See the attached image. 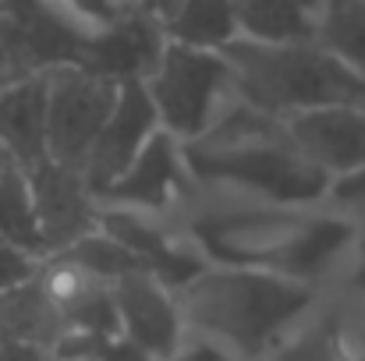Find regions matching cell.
Segmentation results:
<instances>
[{"label": "cell", "instance_id": "6da1fadb", "mask_svg": "<svg viewBox=\"0 0 365 361\" xmlns=\"http://www.w3.org/2000/svg\"><path fill=\"white\" fill-rule=\"evenodd\" d=\"M206 266H238L312 287L341 280L362 224L327 202H273L195 188L170 216Z\"/></svg>", "mask_w": 365, "mask_h": 361}, {"label": "cell", "instance_id": "7a4b0ae2", "mask_svg": "<svg viewBox=\"0 0 365 361\" xmlns=\"http://www.w3.org/2000/svg\"><path fill=\"white\" fill-rule=\"evenodd\" d=\"M195 188L231 192L273 202H323L330 177L316 170L291 142L284 120L242 103L224 107L202 135L181 142Z\"/></svg>", "mask_w": 365, "mask_h": 361}, {"label": "cell", "instance_id": "3957f363", "mask_svg": "<svg viewBox=\"0 0 365 361\" xmlns=\"http://www.w3.org/2000/svg\"><path fill=\"white\" fill-rule=\"evenodd\" d=\"M319 291L323 287L262 269L206 266L174 298L185 333L213 340L238 361H259L305 315Z\"/></svg>", "mask_w": 365, "mask_h": 361}, {"label": "cell", "instance_id": "277c9868", "mask_svg": "<svg viewBox=\"0 0 365 361\" xmlns=\"http://www.w3.org/2000/svg\"><path fill=\"white\" fill-rule=\"evenodd\" d=\"M220 57L231 71L235 96L262 114L287 117L337 103L365 107V82L316 39L255 43L238 36L220 50Z\"/></svg>", "mask_w": 365, "mask_h": 361}, {"label": "cell", "instance_id": "5b68a950", "mask_svg": "<svg viewBox=\"0 0 365 361\" xmlns=\"http://www.w3.org/2000/svg\"><path fill=\"white\" fill-rule=\"evenodd\" d=\"M160 127L178 142H192L235 100L231 71L220 53L163 43L153 71L142 78Z\"/></svg>", "mask_w": 365, "mask_h": 361}, {"label": "cell", "instance_id": "8992f818", "mask_svg": "<svg viewBox=\"0 0 365 361\" xmlns=\"http://www.w3.org/2000/svg\"><path fill=\"white\" fill-rule=\"evenodd\" d=\"M43 78H46V156L82 174L86 152L118 100V78L89 71L82 64L50 68L43 71Z\"/></svg>", "mask_w": 365, "mask_h": 361}, {"label": "cell", "instance_id": "52a82bcc", "mask_svg": "<svg viewBox=\"0 0 365 361\" xmlns=\"http://www.w3.org/2000/svg\"><path fill=\"white\" fill-rule=\"evenodd\" d=\"M262 361H365V298L330 283Z\"/></svg>", "mask_w": 365, "mask_h": 361}, {"label": "cell", "instance_id": "ba28073f", "mask_svg": "<svg viewBox=\"0 0 365 361\" xmlns=\"http://www.w3.org/2000/svg\"><path fill=\"white\" fill-rule=\"evenodd\" d=\"M192 192H195V181L188 174L181 142L160 127L138 149V156L124 167L121 177L100 192V202L170 220Z\"/></svg>", "mask_w": 365, "mask_h": 361}, {"label": "cell", "instance_id": "9c48e42d", "mask_svg": "<svg viewBox=\"0 0 365 361\" xmlns=\"http://www.w3.org/2000/svg\"><path fill=\"white\" fill-rule=\"evenodd\" d=\"M25 177H29L32 213H36V227H39L46 258L96 227L100 199L78 170L43 159L39 167L25 170Z\"/></svg>", "mask_w": 365, "mask_h": 361}, {"label": "cell", "instance_id": "30bf717a", "mask_svg": "<svg viewBox=\"0 0 365 361\" xmlns=\"http://www.w3.org/2000/svg\"><path fill=\"white\" fill-rule=\"evenodd\" d=\"M156 131H160V117H156V107H153L142 78L118 82V100L110 107V117L103 120V127L93 138L86 163H82V177L96 192V199L107 184H114L121 177L124 167L138 156V149Z\"/></svg>", "mask_w": 365, "mask_h": 361}, {"label": "cell", "instance_id": "8fae6325", "mask_svg": "<svg viewBox=\"0 0 365 361\" xmlns=\"http://www.w3.org/2000/svg\"><path fill=\"white\" fill-rule=\"evenodd\" d=\"M110 291H114V308H118V337L138 344L142 351H149L160 361L181 344L185 323H181L178 298L156 276L138 269L110 283Z\"/></svg>", "mask_w": 365, "mask_h": 361}, {"label": "cell", "instance_id": "7c38bea8", "mask_svg": "<svg viewBox=\"0 0 365 361\" xmlns=\"http://www.w3.org/2000/svg\"><path fill=\"white\" fill-rule=\"evenodd\" d=\"M280 120L298 152L330 181L365 163V107H312Z\"/></svg>", "mask_w": 365, "mask_h": 361}, {"label": "cell", "instance_id": "4fadbf2b", "mask_svg": "<svg viewBox=\"0 0 365 361\" xmlns=\"http://www.w3.org/2000/svg\"><path fill=\"white\" fill-rule=\"evenodd\" d=\"M163 28L160 18L153 11H135L128 7L114 21L96 25L89 32V46H86V61L82 68L100 71L107 78H145L163 50Z\"/></svg>", "mask_w": 365, "mask_h": 361}, {"label": "cell", "instance_id": "5bb4252c", "mask_svg": "<svg viewBox=\"0 0 365 361\" xmlns=\"http://www.w3.org/2000/svg\"><path fill=\"white\" fill-rule=\"evenodd\" d=\"M0 152L32 170L46 156V78L32 75L0 89Z\"/></svg>", "mask_w": 365, "mask_h": 361}, {"label": "cell", "instance_id": "9a60e30c", "mask_svg": "<svg viewBox=\"0 0 365 361\" xmlns=\"http://www.w3.org/2000/svg\"><path fill=\"white\" fill-rule=\"evenodd\" d=\"M61 330L64 319L43 273L0 294V344H29L50 351Z\"/></svg>", "mask_w": 365, "mask_h": 361}, {"label": "cell", "instance_id": "2e32d148", "mask_svg": "<svg viewBox=\"0 0 365 361\" xmlns=\"http://www.w3.org/2000/svg\"><path fill=\"white\" fill-rule=\"evenodd\" d=\"M160 28L167 43L220 53L227 43L238 39L235 0H178L160 18Z\"/></svg>", "mask_w": 365, "mask_h": 361}, {"label": "cell", "instance_id": "e0dca14e", "mask_svg": "<svg viewBox=\"0 0 365 361\" xmlns=\"http://www.w3.org/2000/svg\"><path fill=\"white\" fill-rule=\"evenodd\" d=\"M238 36L255 43L316 39L319 0H235Z\"/></svg>", "mask_w": 365, "mask_h": 361}, {"label": "cell", "instance_id": "ac0fdd59", "mask_svg": "<svg viewBox=\"0 0 365 361\" xmlns=\"http://www.w3.org/2000/svg\"><path fill=\"white\" fill-rule=\"evenodd\" d=\"M316 43L365 82V0H319Z\"/></svg>", "mask_w": 365, "mask_h": 361}, {"label": "cell", "instance_id": "d6986e66", "mask_svg": "<svg viewBox=\"0 0 365 361\" xmlns=\"http://www.w3.org/2000/svg\"><path fill=\"white\" fill-rule=\"evenodd\" d=\"M46 262H61V266H68V269H75V273H82L89 280H100V283H118L121 276L142 269V262L110 234H103L100 227H93L89 234L75 238L68 248L50 255Z\"/></svg>", "mask_w": 365, "mask_h": 361}, {"label": "cell", "instance_id": "ffe728a7", "mask_svg": "<svg viewBox=\"0 0 365 361\" xmlns=\"http://www.w3.org/2000/svg\"><path fill=\"white\" fill-rule=\"evenodd\" d=\"M0 244H18V248L46 258L39 227H36V213H32L29 177L11 159H0Z\"/></svg>", "mask_w": 365, "mask_h": 361}, {"label": "cell", "instance_id": "44dd1931", "mask_svg": "<svg viewBox=\"0 0 365 361\" xmlns=\"http://www.w3.org/2000/svg\"><path fill=\"white\" fill-rule=\"evenodd\" d=\"M32 75H43V71L32 61L25 28H21V21L14 14L0 11V89L14 85L21 78H32Z\"/></svg>", "mask_w": 365, "mask_h": 361}, {"label": "cell", "instance_id": "7402d4cb", "mask_svg": "<svg viewBox=\"0 0 365 361\" xmlns=\"http://www.w3.org/2000/svg\"><path fill=\"white\" fill-rule=\"evenodd\" d=\"M323 202L341 209L344 216L365 224V163L355 167V170H348V174H341V177H334Z\"/></svg>", "mask_w": 365, "mask_h": 361}, {"label": "cell", "instance_id": "603a6c76", "mask_svg": "<svg viewBox=\"0 0 365 361\" xmlns=\"http://www.w3.org/2000/svg\"><path fill=\"white\" fill-rule=\"evenodd\" d=\"M110 340H114V337H107V333L61 330V337H57V340H53V347H50V358H61V361H100Z\"/></svg>", "mask_w": 365, "mask_h": 361}, {"label": "cell", "instance_id": "cb8c5ba5", "mask_svg": "<svg viewBox=\"0 0 365 361\" xmlns=\"http://www.w3.org/2000/svg\"><path fill=\"white\" fill-rule=\"evenodd\" d=\"M43 266H46V258H39V255H32L18 244H0V294L32 280V276H39Z\"/></svg>", "mask_w": 365, "mask_h": 361}, {"label": "cell", "instance_id": "d4e9b609", "mask_svg": "<svg viewBox=\"0 0 365 361\" xmlns=\"http://www.w3.org/2000/svg\"><path fill=\"white\" fill-rule=\"evenodd\" d=\"M163 361H238L235 355H227L224 347H217L213 340L206 337H195V333H185L181 344L167 355Z\"/></svg>", "mask_w": 365, "mask_h": 361}, {"label": "cell", "instance_id": "484cf974", "mask_svg": "<svg viewBox=\"0 0 365 361\" xmlns=\"http://www.w3.org/2000/svg\"><path fill=\"white\" fill-rule=\"evenodd\" d=\"M334 283H344V287L359 291L365 298V224H362V231H359V241H355L351 255H348V266H344L341 280H334Z\"/></svg>", "mask_w": 365, "mask_h": 361}, {"label": "cell", "instance_id": "4316f807", "mask_svg": "<svg viewBox=\"0 0 365 361\" xmlns=\"http://www.w3.org/2000/svg\"><path fill=\"white\" fill-rule=\"evenodd\" d=\"M100 361H160V358H153L149 351H142L138 344H131V340H124V337H114V340L107 344V351H103Z\"/></svg>", "mask_w": 365, "mask_h": 361}, {"label": "cell", "instance_id": "83f0119b", "mask_svg": "<svg viewBox=\"0 0 365 361\" xmlns=\"http://www.w3.org/2000/svg\"><path fill=\"white\" fill-rule=\"evenodd\" d=\"M29 4H36V0H0V11H7V14H18V11H25Z\"/></svg>", "mask_w": 365, "mask_h": 361}, {"label": "cell", "instance_id": "f1b7e54d", "mask_svg": "<svg viewBox=\"0 0 365 361\" xmlns=\"http://www.w3.org/2000/svg\"><path fill=\"white\" fill-rule=\"evenodd\" d=\"M121 7H135V11H153V0H118ZM156 14V11H153Z\"/></svg>", "mask_w": 365, "mask_h": 361}, {"label": "cell", "instance_id": "f546056e", "mask_svg": "<svg viewBox=\"0 0 365 361\" xmlns=\"http://www.w3.org/2000/svg\"><path fill=\"white\" fill-rule=\"evenodd\" d=\"M174 4H178V0H153V11H156V18H163V14H167Z\"/></svg>", "mask_w": 365, "mask_h": 361}, {"label": "cell", "instance_id": "4dcf8cb0", "mask_svg": "<svg viewBox=\"0 0 365 361\" xmlns=\"http://www.w3.org/2000/svg\"><path fill=\"white\" fill-rule=\"evenodd\" d=\"M0 159H7V156H4V152H0Z\"/></svg>", "mask_w": 365, "mask_h": 361}, {"label": "cell", "instance_id": "1f68e13d", "mask_svg": "<svg viewBox=\"0 0 365 361\" xmlns=\"http://www.w3.org/2000/svg\"><path fill=\"white\" fill-rule=\"evenodd\" d=\"M50 361H61V358H50Z\"/></svg>", "mask_w": 365, "mask_h": 361}, {"label": "cell", "instance_id": "d6a6232c", "mask_svg": "<svg viewBox=\"0 0 365 361\" xmlns=\"http://www.w3.org/2000/svg\"><path fill=\"white\" fill-rule=\"evenodd\" d=\"M259 361H262V358H259Z\"/></svg>", "mask_w": 365, "mask_h": 361}]
</instances>
